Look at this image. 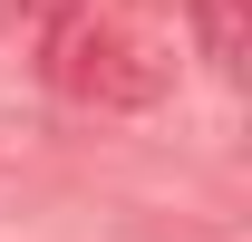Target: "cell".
<instances>
[{
    "label": "cell",
    "mask_w": 252,
    "mask_h": 242,
    "mask_svg": "<svg viewBox=\"0 0 252 242\" xmlns=\"http://www.w3.org/2000/svg\"><path fill=\"white\" fill-rule=\"evenodd\" d=\"M165 78H175V68H165L146 39L126 30V20L68 10L59 30H49V88L78 97V107H117V117H126V107H156Z\"/></svg>",
    "instance_id": "6da1fadb"
},
{
    "label": "cell",
    "mask_w": 252,
    "mask_h": 242,
    "mask_svg": "<svg viewBox=\"0 0 252 242\" xmlns=\"http://www.w3.org/2000/svg\"><path fill=\"white\" fill-rule=\"evenodd\" d=\"M185 10H194L204 59H214L223 78H243V59H252V0H185Z\"/></svg>",
    "instance_id": "7a4b0ae2"
}]
</instances>
